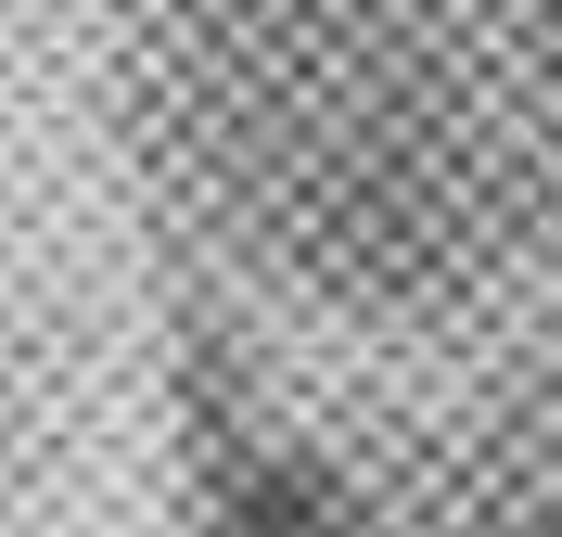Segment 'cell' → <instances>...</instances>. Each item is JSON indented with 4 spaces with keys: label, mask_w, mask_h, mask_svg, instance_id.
Here are the masks:
<instances>
[{
    "label": "cell",
    "mask_w": 562,
    "mask_h": 537,
    "mask_svg": "<svg viewBox=\"0 0 562 537\" xmlns=\"http://www.w3.org/2000/svg\"><path fill=\"white\" fill-rule=\"evenodd\" d=\"M231 537H371V525H358V500L333 486V473L269 461V473L244 486V512H231Z\"/></svg>",
    "instance_id": "1"
}]
</instances>
